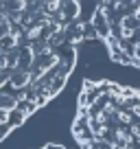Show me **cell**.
Instances as JSON below:
<instances>
[{"label":"cell","instance_id":"6da1fadb","mask_svg":"<svg viewBox=\"0 0 140 149\" xmlns=\"http://www.w3.org/2000/svg\"><path fill=\"white\" fill-rule=\"evenodd\" d=\"M72 134L81 149H140V92L88 81L77 99Z\"/></svg>","mask_w":140,"mask_h":149},{"label":"cell","instance_id":"7a4b0ae2","mask_svg":"<svg viewBox=\"0 0 140 149\" xmlns=\"http://www.w3.org/2000/svg\"><path fill=\"white\" fill-rule=\"evenodd\" d=\"M85 31L107 46L112 59L140 68V0H101Z\"/></svg>","mask_w":140,"mask_h":149}]
</instances>
